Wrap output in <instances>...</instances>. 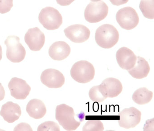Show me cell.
<instances>
[{
    "instance_id": "12",
    "label": "cell",
    "mask_w": 154,
    "mask_h": 131,
    "mask_svg": "<svg viewBox=\"0 0 154 131\" xmlns=\"http://www.w3.org/2000/svg\"><path fill=\"white\" fill-rule=\"evenodd\" d=\"M25 40L30 50L39 51L45 45V37L38 27H35L28 30L25 35Z\"/></svg>"
},
{
    "instance_id": "5",
    "label": "cell",
    "mask_w": 154,
    "mask_h": 131,
    "mask_svg": "<svg viewBox=\"0 0 154 131\" xmlns=\"http://www.w3.org/2000/svg\"><path fill=\"white\" fill-rule=\"evenodd\" d=\"M7 46L6 56L9 60L13 63H20L26 57V49L20 43V39L15 36H9L5 40Z\"/></svg>"
},
{
    "instance_id": "7",
    "label": "cell",
    "mask_w": 154,
    "mask_h": 131,
    "mask_svg": "<svg viewBox=\"0 0 154 131\" xmlns=\"http://www.w3.org/2000/svg\"><path fill=\"white\" fill-rule=\"evenodd\" d=\"M116 19L119 26L126 30L135 28L139 22L137 13L131 7H126L120 9L116 14Z\"/></svg>"
},
{
    "instance_id": "26",
    "label": "cell",
    "mask_w": 154,
    "mask_h": 131,
    "mask_svg": "<svg viewBox=\"0 0 154 131\" xmlns=\"http://www.w3.org/2000/svg\"><path fill=\"white\" fill-rule=\"evenodd\" d=\"M57 4L62 6H67L70 5L75 0H56Z\"/></svg>"
},
{
    "instance_id": "23",
    "label": "cell",
    "mask_w": 154,
    "mask_h": 131,
    "mask_svg": "<svg viewBox=\"0 0 154 131\" xmlns=\"http://www.w3.org/2000/svg\"><path fill=\"white\" fill-rule=\"evenodd\" d=\"M38 131H58L60 127L57 123L53 121H47L39 125Z\"/></svg>"
},
{
    "instance_id": "17",
    "label": "cell",
    "mask_w": 154,
    "mask_h": 131,
    "mask_svg": "<svg viewBox=\"0 0 154 131\" xmlns=\"http://www.w3.org/2000/svg\"><path fill=\"white\" fill-rule=\"evenodd\" d=\"M26 110L30 117L36 119L43 118L47 112L45 105L38 99L30 100L27 105Z\"/></svg>"
},
{
    "instance_id": "14",
    "label": "cell",
    "mask_w": 154,
    "mask_h": 131,
    "mask_svg": "<svg viewBox=\"0 0 154 131\" xmlns=\"http://www.w3.org/2000/svg\"><path fill=\"white\" fill-rule=\"evenodd\" d=\"M71 53L70 46L64 41H57L53 43L49 48L48 54L50 57L55 60H63Z\"/></svg>"
},
{
    "instance_id": "27",
    "label": "cell",
    "mask_w": 154,
    "mask_h": 131,
    "mask_svg": "<svg viewBox=\"0 0 154 131\" xmlns=\"http://www.w3.org/2000/svg\"><path fill=\"white\" fill-rule=\"evenodd\" d=\"M5 96V91L2 85L0 83V101L4 99Z\"/></svg>"
},
{
    "instance_id": "3",
    "label": "cell",
    "mask_w": 154,
    "mask_h": 131,
    "mask_svg": "<svg viewBox=\"0 0 154 131\" xmlns=\"http://www.w3.org/2000/svg\"><path fill=\"white\" fill-rule=\"evenodd\" d=\"M95 75L94 67L88 61L81 60L74 64L71 69V76L76 82L86 84L91 81Z\"/></svg>"
},
{
    "instance_id": "10",
    "label": "cell",
    "mask_w": 154,
    "mask_h": 131,
    "mask_svg": "<svg viewBox=\"0 0 154 131\" xmlns=\"http://www.w3.org/2000/svg\"><path fill=\"white\" fill-rule=\"evenodd\" d=\"M65 36L72 42L82 43L89 39L90 30L84 25L75 24L69 26L64 30Z\"/></svg>"
},
{
    "instance_id": "6",
    "label": "cell",
    "mask_w": 154,
    "mask_h": 131,
    "mask_svg": "<svg viewBox=\"0 0 154 131\" xmlns=\"http://www.w3.org/2000/svg\"><path fill=\"white\" fill-rule=\"evenodd\" d=\"M108 12V6L103 2H91L85 8L84 17L89 23H98L106 18Z\"/></svg>"
},
{
    "instance_id": "9",
    "label": "cell",
    "mask_w": 154,
    "mask_h": 131,
    "mask_svg": "<svg viewBox=\"0 0 154 131\" xmlns=\"http://www.w3.org/2000/svg\"><path fill=\"white\" fill-rule=\"evenodd\" d=\"M41 82L49 88H60L65 83L63 75L59 70L48 69L44 70L40 77Z\"/></svg>"
},
{
    "instance_id": "18",
    "label": "cell",
    "mask_w": 154,
    "mask_h": 131,
    "mask_svg": "<svg viewBox=\"0 0 154 131\" xmlns=\"http://www.w3.org/2000/svg\"><path fill=\"white\" fill-rule=\"evenodd\" d=\"M150 71L147 61L141 57H137L136 64L132 68L128 70L129 74L134 78L141 79L147 77Z\"/></svg>"
},
{
    "instance_id": "4",
    "label": "cell",
    "mask_w": 154,
    "mask_h": 131,
    "mask_svg": "<svg viewBox=\"0 0 154 131\" xmlns=\"http://www.w3.org/2000/svg\"><path fill=\"white\" fill-rule=\"evenodd\" d=\"M38 20L48 30H55L63 24V17L57 10L52 7L42 9L38 16Z\"/></svg>"
},
{
    "instance_id": "19",
    "label": "cell",
    "mask_w": 154,
    "mask_h": 131,
    "mask_svg": "<svg viewBox=\"0 0 154 131\" xmlns=\"http://www.w3.org/2000/svg\"><path fill=\"white\" fill-rule=\"evenodd\" d=\"M153 97V92L146 88H140L136 90L132 95L133 101L136 104L143 105L149 103Z\"/></svg>"
},
{
    "instance_id": "20",
    "label": "cell",
    "mask_w": 154,
    "mask_h": 131,
    "mask_svg": "<svg viewBox=\"0 0 154 131\" xmlns=\"http://www.w3.org/2000/svg\"><path fill=\"white\" fill-rule=\"evenodd\" d=\"M139 8L144 17L149 19H154V0H141Z\"/></svg>"
},
{
    "instance_id": "29",
    "label": "cell",
    "mask_w": 154,
    "mask_h": 131,
    "mask_svg": "<svg viewBox=\"0 0 154 131\" xmlns=\"http://www.w3.org/2000/svg\"><path fill=\"white\" fill-rule=\"evenodd\" d=\"M91 1L92 2H99L100 1H101V0H91Z\"/></svg>"
},
{
    "instance_id": "24",
    "label": "cell",
    "mask_w": 154,
    "mask_h": 131,
    "mask_svg": "<svg viewBox=\"0 0 154 131\" xmlns=\"http://www.w3.org/2000/svg\"><path fill=\"white\" fill-rule=\"evenodd\" d=\"M13 7V0H0V13L5 14L10 11Z\"/></svg>"
},
{
    "instance_id": "11",
    "label": "cell",
    "mask_w": 154,
    "mask_h": 131,
    "mask_svg": "<svg viewBox=\"0 0 154 131\" xmlns=\"http://www.w3.org/2000/svg\"><path fill=\"white\" fill-rule=\"evenodd\" d=\"M8 86L11 95L16 99L20 100L26 99L31 89L26 80L17 77L11 78Z\"/></svg>"
},
{
    "instance_id": "2",
    "label": "cell",
    "mask_w": 154,
    "mask_h": 131,
    "mask_svg": "<svg viewBox=\"0 0 154 131\" xmlns=\"http://www.w3.org/2000/svg\"><path fill=\"white\" fill-rule=\"evenodd\" d=\"M75 115L73 108L66 104H61L56 108V119L66 131L76 130L81 124V122L75 120Z\"/></svg>"
},
{
    "instance_id": "25",
    "label": "cell",
    "mask_w": 154,
    "mask_h": 131,
    "mask_svg": "<svg viewBox=\"0 0 154 131\" xmlns=\"http://www.w3.org/2000/svg\"><path fill=\"white\" fill-rule=\"evenodd\" d=\"M111 3L114 6H119L126 4L129 0H109Z\"/></svg>"
},
{
    "instance_id": "15",
    "label": "cell",
    "mask_w": 154,
    "mask_h": 131,
    "mask_svg": "<svg viewBox=\"0 0 154 131\" xmlns=\"http://www.w3.org/2000/svg\"><path fill=\"white\" fill-rule=\"evenodd\" d=\"M0 115L8 123H13L19 119L21 115L20 106L12 102H8L2 105Z\"/></svg>"
},
{
    "instance_id": "16",
    "label": "cell",
    "mask_w": 154,
    "mask_h": 131,
    "mask_svg": "<svg viewBox=\"0 0 154 131\" xmlns=\"http://www.w3.org/2000/svg\"><path fill=\"white\" fill-rule=\"evenodd\" d=\"M101 84L107 97H116L121 93L122 90L121 82L114 78H106Z\"/></svg>"
},
{
    "instance_id": "22",
    "label": "cell",
    "mask_w": 154,
    "mask_h": 131,
    "mask_svg": "<svg viewBox=\"0 0 154 131\" xmlns=\"http://www.w3.org/2000/svg\"><path fill=\"white\" fill-rule=\"evenodd\" d=\"M83 131H103L104 126L100 120H89L83 127Z\"/></svg>"
},
{
    "instance_id": "1",
    "label": "cell",
    "mask_w": 154,
    "mask_h": 131,
    "mask_svg": "<svg viewBox=\"0 0 154 131\" xmlns=\"http://www.w3.org/2000/svg\"><path fill=\"white\" fill-rule=\"evenodd\" d=\"M119 37L117 29L110 24L100 26L95 34V40L98 46L104 49H110L118 42Z\"/></svg>"
},
{
    "instance_id": "13",
    "label": "cell",
    "mask_w": 154,
    "mask_h": 131,
    "mask_svg": "<svg viewBox=\"0 0 154 131\" xmlns=\"http://www.w3.org/2000/svg\"><path fill=\"white\" fill-rule=\"evenodd\" d=\"M116 57L119 66L122 69L127 70L134 67L137 59L134 52L125 47L121 48L117 51Z\"/></svg>"
},
{
    "instance_id": "21",
    "label": "cell",
    "mask_w": 154,
    "mask_h": 131,
    "mask_svg": "<svg viewBox=\"0 0 154 131\" xmlns=\"http://www.w3.org/2000/svg\"><path fill=\"white\" fill-rule=\"evenodd\" d=\"M89 96L94 102H102L107 98L101 84L92 87L89 91Z\"/></svg>"
},
{
    "instance_id": "28",
    "label": "cell",
    "mask_w": 154,
    "mask_h": 131,
    "mask_svg": "<svg viewBox=\"0 0 154 131\" xmlns=\"http://www.w3.org/2000/svg\"><path fill=\"white\" fill-rule=\"evenodd\" d=\"M2 49L1 46L0 45V61L2 59Z\"/></svg>"
},
{
    "instance_id": "8",
    "label": "cell",
    "mask_w": 154,
    "mask_h": 131,
    "mask_svg": "<svg viewBox=\"0 0 154 131\" xmlns=\"http://www.w3.org/2000/svg\"><path fill=\"white\" fill-rule=\"evenodd\" d=\"M141 115V112L136 107L124 108L119 114V125L126 129L133 128L140 123Z\"/></svg>"
}]
</instances>
